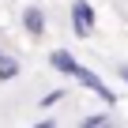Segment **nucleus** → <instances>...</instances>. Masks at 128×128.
I'll return each instance as SVG.
<instances>
[{
    "mask_svg": "<svg viewBox=\"0 0 128 128\" xmlns=\"http://www.w3.org/2000/svg\"><path fill=\"white\" fill-rule=\"evenodd\" d=\"M23 30H26L30 38H45V12L30 4V8L23 12Z\"/></svg>",
    "mask_w": 128,
    "mask_h": 128,
    "instance_id": "obj_3",
    "label": "nucleus"
},
{
    "mask_svg": "<svg viewBox=\"0 0 128 128\" xmlns=\"http://www.w3.org/2000/svg\"><path fill=\"white\" fill-rule=\"evenodd\" d=\"M15 76H19V60L4 53V56H0V83H8V79H15Z\"/></svg>",
    "mask_w": 128,
    "mask_h": 128,
    "instance_id": "obj_5",
    "label": "nucleus"
},
{
    "mask_svg": "<svg viewBox=\"0 0 128 128\" xmlns=\"http://www.w3.org/2000/svg\"><path fill=\"white\" fill-rule=\"evenodd\" d=\"M64 98H68V90H64V87H56V90L42 94V98H38V106H42V109H53V106H56V102H64Z\"/></svg>",
    "mask_w": 128,
    "mask_h": 128,
    "instance_id": "obj_6",
    "label": "nucleus"
},
{
    "mask_svg": "<svg viewBox=\"0 0 128 128\" xmlns=\"http://www.w3.org/2000/svg\"><path fill=\"white\" fill-rule=\"evenodd\" d=\"M72 79H76L79 87H87L90 94H98V98H102L106 106H120V98H117V90H113V87H109V83H106V79H102L98 72H90L87 64H76V68H72Z\"/></svg>",
    "mask_w": 128,
    "mask_h": 128,
    "instance_id": "obj_1",
    "label": "nucleus"
},
{
    "mask_svg": "<svg viewBox=\"0 0 128 128\" xmlns=\"http://www.w3.org/2000/svg\"><path fill=\"white\" fill-rule=\"evenodd\" d=\"M94 26H98L94 4L90 0H72V30H76V38H90Z\"/></svg>",
    "mask_w": 128,
    "mask_h": 128,
    "instance_id": "obj_2",
    "label": "nucleus"
},
{
    "mask_svg": "<svg viewBox=\"0 0 128 128\" xmlns=\"http://www.w3.org/2000/svg\"><path fill=\"white\" fill-rule=\"evenodd\" d=\"M83 124H90V128H102V124H113V113H90Z\"/></svg>",
    "mask_w": 128,
    "mask_h": 128,
    "instance_id": "obj_7",
    "label": "nucleus"
},
{
    "mask_svg": "<svg viewBox=\"0 0 128 128\" xmlns=\"http://www.w3.org/2000/svg\"><path fill=\"white\" fill-rule=\"evenodd\" d=\"M117 76H120V79L128 83V64H120V68H117Z\"/></svg>",
    "mask_w": 128,
    "mask_h": 128,
    "instance_id": "obj_8",
    "label": "nucleus"
},
{
    "mask_svg": "<svg viewBox=\"0 0 128 128\" xmlns=\"http://www.w3.org/2000/svg\"><path fill=\"white\" fill-rule=\"evenodd\" d=\"M76 64H79V60H76L68 49H53V53H49V68H56L60 76H72V68H76Z\"/></svg>",
    "mask_w": 128,
    "mask_h": 128,
    "instance_id": "obj_4",
    "label": "nucleus"
}]
</instances>
